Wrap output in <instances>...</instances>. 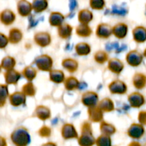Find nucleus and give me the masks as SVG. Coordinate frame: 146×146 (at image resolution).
<instances>
[{
	"label": "nucleus",
	"mask_w": 146,
	"mask_h": 146,
	"mask_svg": "<svg viewBox=\"0 0 146 146\" xmlns=\"http://www.w3.org/2000/svg\"><path fill=\"white\" fill-rule=\"evenodd\" d=\"M78 145L81 146H92L96 144V138L93 133L92 123L84 121L81 125V135H78Z\"/></svg>",
	"instance_id": "obj_1"
},
{
	"label": "nucleus",
	"mask_w": 146,
	"mask_h": 146,
	"mask_svg": "<svg viewBox=\"0 0 146 146\" xmlns=\"http://www.w3.org/2000/svg\"><path fill=\"white\" fill-rule=\"evenodd\" d=\"M11 142L16 146H27L31 142V136L28 129L24 126L15 128L10 135Z\"/></svg>",
	"instance_id": "obj_2"
},
{
	"label": "nucleus",
	"mask_w": 146,
	"mask_h": 146,
	"mask_svg": "<svg viewBox=\"0 0 146 146\" xmlns=\"http://www.w3.org/2000/svg\"><path fill=\"white\" fill-rule=\"evenodd\" d=\"M34 63L38 71L48 72L52 69L54 61L48 54H41L36 57Z\"/></svg>",
	"instance_id": "obj_3"
},
{
	"label": "nucleus",
	"mask_w": 146,
	"mask_h": 146,
	"mask_svg": "<svg viewBox=\"0 0 146 146\" xmlns=\"http://www.w3.org/2000/svg\"><path fill=\"white\" fill-rule=\"evenodd\" d=\"M33 39L34 44L41 48H46L50 46L52 41L51 35L47 31H38L35 33Z\"/></svg>",
	"instance_id": "obj_4"
},
{
	"label": "nucleus",
	"mask_w": 146,
	"mask_h": 146,
	"mask_svg": "<svg viewBox=\"0 0 146 146\" xmlns=\"http://www.w3.org/2000/svg\"><path fill=\"white\" fill-rule=\"evenodd\" d=\"M110 93L113 95H124L128 91V86L124 81L115 79L111 81L108 86Z\"/></svg>",
	"instance_id": "obj_5"
},
{
	"label": "nucleus",
	"mask_w": 146,
	"mask_h": 146,
	"mask_svg": "<svg viewBox=\"0 0 146 146\" xmlns=\"http://www.w3.org/2000/svg\"><path fill=\"white\" fill-rule=\"evenodd\" d=\"M81 103L87 108L95 106L99 101V96L96 92L93 91H88L84 92L81 96Z\"/></svg>",
	"instance_id": "obj_6"
},
{
	"label": "nucleus",
	"mask_w": 146,
	"mask_h": 146,
	"mask_svg": "<svg viewBox=\"0 0 146 146\" xmlns=\"http://www.w3.org/2000/svg\"><path fill=\"white\" fill-rule=\"evenodd\" d=\"M61 135L63 139L66 141L77 139L78 138V133L74 125L69 123H64L62 125L61 128Z\"/></svg>",
	"instance_id": "obj_7"
},
{
	"label": "nucleus",
	"mask_w": 146,
	"mask_h": 146,
	"mask_svg": "<svg viewBox=\"0 0 146 146\" xmlns=\"http://www.w3.org/2000/svg\"><path fill=\"white\" fill-rule=\"evenodd\" d=\"M143 55L137 50H131L125 56L127 64L132 67H138L142 64Z\"/></svg>",
	"instance_id": "obj_8"
},
{
	"label": "nucleus",
	"mask_w": 146,
	"mask_h": 146,
	"mask_svg": "<svg viewBox=\"0 0 146 146\" xmlns=\"http://www.w3.org/2000/svg\"><path fill=\"white\" fill-rule=\"evenodd\" d=\"M145 134V128L141 123H132L127 130V135L133 140H140Z\"/></svg>",
	"instance_id": "obj_9"
},
{
	"label": "nucleus",
	"mask_w": 146,
	"mask_h": 146,
	"mask_svg": "<svg viewBox=\"0 0 146 146\" xmlns=\"http://www.w3.org/2000/svg\"><path fill=\"white\" fill-rule=\"evenodd\" d=\"M96 36L100 39H108L112 36V27L108 23H100L96 29Z\"/></svg>",
	"instance_id": "obj_10"
},
{
	"label": "nucleus",
	"mask_w": 146,
	"mask_h": 146,
	"mask_svg": "<svg viewBox=\"0 0 146 146\" xmlns=\"http://www.w3.org/2000/svg\"><path fill=\"white\" fill-rule=\"evenodd\" d=\"M87 113H88V120L91 123H98L104 120V113L97 105L88 108Z\"/></svg>",
	"instance_id": "obj_11"
},
{
	"label": "nucleus",
	"mask_w": 146,
	"mask_h": 146,
	"mask_svg": "<svg viewBox=\"0 0 146 146\" xmlns=\"http://www.w3.org/2000/svg\"><path fill=\"white\" fill-rule=\"evenodd\" d=\"M107 63H108L107 68H108V71H110L111 73L115 74V75H120L125 68L123 62L119 58H109Z\"/></svg>",
	"instance_id": "obj_12"
},
{
	"label": "nucleus",
	"mask_w": 146,
	"mask_h": 146,
	"mask_svg": "<svg viewBox=\"0 0 146 146\" xmlns=\"http://www.w3.org/2000/svg\"><path fill=\"white\" fill-rule=\"evenodd\" d=\"M10 104L14 107L24 106L27 102V96L22 91H15L8 97Z\"/></svg>",
	"instance_id": "obj_13"
},
{
	"label": "nucleus",
	"mask_w": 146,
	"mask_h": 146,
	"mask_svg": "<svg viewBox=\"0 0 146 146\" xmlns=\"http://www.w3.org/2000/svg\"><path fill=\"white\" fill-rule=\"evenodd\" d=\"M34 117L41 121H46L51 118V111L48 107L44 105L37 106L33 114Z\"/></svg>",
	"instance_id": "obj_14"
},
{
	"label": "nucleus",
	"mask_w": 146,
	"mask_h": 146,
	"mask_svg": "<svg viewBox=\"0 0 146 146\" xmlns=\"http://www.w3.org/2000/svg\"><path fill=\"white\" fill-rule=\"evenodd\" d=\"M17 12L21 17H27L32 12V4L28 0H19L17 4Z\"/></svg>",
	"instance_id": "obj_15"
},
{
	"label": "nucleus",
	"mask_w": 146,
	"mask_h": 146,
	"mask_svg": "<svg viewBox=\"0 0 146 146\" xmlns=\"http://www.w3.org/2000/svg\"><path fill=\"white\" fill-rule=\"evenodd\" d=\"M128 101L131 107L133 108H140L145 104V97L139 92H133L128 95Z\"/></svg>",
	"instance_id": "obj_16"
},
{
	"label": "nucleus",
	"mask_w": 146,
	"mask_h": 146,
	"mask_svg": "<svg viewBox=\"0 0 146 146\" xmlns=\"http://www.w3.org/2000/svg\"><path fill=\"white\" fill-rule=\"evenodd\" d=\"M5 83L7 85H17L19 81L21 78V72L17 70L12 68V69L7 70L4 74Z\"/></svg>",
	"instance_id": "obj_17"
},
{
	"label": "nucleus",
	"mask_w": 146,
	"mask_h": 146,
	"mask_svg": "<svg viewBox=\"0 0 146 146\" xmlns=\"http://www.w3.org/2000/svg\"><path fill=\"white\" fill-rule=\"evenodd\" d=\"M128 32V26L125 23L119 22L112 27V35L118 39H123Z\"/></svg>",
	"instance_id": "obj_18"
},
{
	"label": "nucleus",
	"mask_w": 146,
	"mask_h": 146,
	"mask_svg": "<svg viewBox=\"0 0 146 146\" xmlns=\"http://www.w3.org/2000/svg\"><path fill=\"white\" fill-rule=\"evenodd\" d=\"M15 13L11 9H4L0 13V21L4 26H10L14 23L16 21Z\"/></svg>",
	"instance_id": "obj_19"
},
{
	"label": "nucleus",
	"mask_w": 146,
	"mask_h": 146,
	"mask_svg": "<svg viewBox=\"0 0 146 146\" xmlns=\"http://www.w3.org/2000/svg\"><path fill=\"white\" fill-rule=\"evenodd\" d=\"M133 39L137 44H143L146 41V28L143 26H137L133 29Z\"/></svg>",
	"instance_id": "obj_20"
},
{
	"label": "nucleus",
	"mask_w": 146,
	"mask_h": 146,
	"mask_svg": "<svg viewBox=\"0 0 146 146\" xmlns=\"http://www.w3.org/2000/svg\"><path fill=\"white\" fill-rule=\"evenodd\" d=\"M73 30H74V27L71 24L66 22H64L61 25L57 27L58 36L59 38L64 40L68 39L73 34Z\"/></svg>",
	"instance_id": "obj_21"
},
{
	"label": "nucleus",
	"mask_w": 146,
	"mask_h": 146,
	"mask_svg": "<svg viewBox=\"0 0 146 146\" xmlns=\"http://www.w3.org/2000/svg\"><path fill=\"white\" fill-rule=\"evenodd\" d=\"M61 66L69 74H74L78 71L79 63L74 58H66L61 61Z\"/></svg>",
	"instance_id": "obj_22"
},
{
	"label": "nucleus",
	"mask_w": 146,
	"mask_h": 146,
	"mask_svg": "<svg viewBox=\"0 0 146 146\" xmlns=\"http://www.w3.org/2000/svg\"><path fill=\"white\" fill-rule=\"evenodd\" d=\"M24 34L20 29L14 27L9 31V43L11 44H18L23 40Z\"/></svg>",
	"instance_id": "obj_23"
},
{
	"label": "nucleus",
	"mask_w": 146,
	"mask_h": 146,
	"mask_svg": "<svg viewBox=\"0 0 146 146\" xmlns=\"http://www.w3.org/2000/svg\"><path fill=\"white\" fill-rule=\"evenodd\" d=\"M65 16L59 11H52L48 17V24L52 27H58L65 21Z\"/></svg>",
	"instance_id": "obj_24"
},
{
	"label": "nucleus",
	"mask_w": 146,
	"mask_h": 146,
	"mask_svg": "<svg viewBox=\"0 0 146 146\" xmlns=\"http://www.w3.org/2000/svg\"><path fill=\"white\" fill-rule=\"evenodd\" d=\"M94 19V14L88 9H81L78 13V21L80 24H89Z\"/></svg>",
	"instance_id": "obj_25"
},
{
	"label": "nucleus",
	"mask_w": 146,
	"mask_h": 146,
	"mask_svg": "<svg viewBox=\"0 0 146 146\" xmlns=\"http://www.w3.org/2000/svg\"><path fill=\"white\" fill-rule=\"evenodd\" d=\"M49 73V81L56 84H63L65 79V74L63 71L59 69H51L48 71Z\"/></svg>",
	"instance_id": "obj_26"
},
{
	"label": "nucleus",
	"mask_w": 146,
	"mask_h": 146,
	"mask_svg": "<svg viewBox=\"0 0 146 146\" xmlns=\"http://www.w3.org/2000/svg\"><path fill=\"white\" fill-rule=\"evenodd\" d=\"M132 83L136 89H143L146 86V75L143 73H135L133 76Z\"/></svg>",
	"instance_id": "obj_27"
},
{
	"label": "nucleus",
	"mask_w": 146,
	"mask_h": 146,
	"mask_svg": "<svg viewBox=\"0 0 146 146\" xmlns=\"http://www.w3.org/2000/svg\"><path fill=\"white\" fill-rule=\"evenodd\" d=\"M64 88L67 91H73L78 89L80 87V81L75 76H70L66 77L63 82Z\"/></svg>",
	"instance_id": "obj_28"
},
{
	"label": "nucleus",
	"mask_w": 146,
	"mask_h": 146,
	"mask_svg": "<svg viewBox=\"0 0 146 146\" xmlns=\"http://www.w3.org/2000/svg\"><path fill=\"white\" fill-rule=\"evenodd\" d=\"M104 113H111L115 110V104L114 102L110 98H104L99 101L97 104Z\"/></svg>",
	"instance_id": "obj_29"
},
{
	"label": "nucleus",
	"mask_w": 146,
	"mask_h": 146,
	"mask_svg": "<svg viewBox=\"0 0 146 146\" xmlns=\"http://www.w3.org/2000/svg\"><path fill=\"white\" fill-rule=\"evenodd\" d=\"M93 34V30L89 24H82L76 27V34L81 38H88Z\"/></svg>",
	"instance_id": "obj_30"
},
{
	"label": "nucleus",
	"mask_w": 146,
	"mask_h": 146,
	"mask_svg": "<svg viewBox=\"0 0 146 146\" xmlns=\"http://www.w3.org/2000/svg\"><path fill=\"white\" fill-rule=\"evenodd\" d=\"M21 74V76L25 78L27 81H33L36 78L38 71L35 67L32 66H27L23 68Z\"/></svg>",
	"instance_id": "obj_31"
},
{
	"label": "nucleus",
	"mask_w": 146,
	"mask_h": 146,
	"mask_svg": "<svg viewBox=\"0 0 146 146\" xmlns=\"http://www.w3.org/2000/svg\"><path fill=\"white\" fill-rule=\"evenodd\" d=\"M99 130L101 133L112 136L116 133V128L113 124L103 120L99 123Z\"/></svg>",
	"instance_id": "obj_32"
},
{
	"label": "nucleus",
	"mask_w": 146,
	"mask_h": 146,
	"mask_svg": "<svg viewBox=\"0 0 146 146\" xmlns=\"http://www.w3.org/2000/svg\"><path fill=\"white\" fill-rule=\"evenodd\" d=\"M75 51L79 56H86L91 54V46L86 42H80L76 44Z\"/></svg>",
	"instance_id": "obj_33"
},
{
	"label": "nucleus",
	"mask_w": 146,
	"mask_h": 146,
	"mask_svg": "<svg viewBox=\"0 0 146 146\" xmlns=\"http://www.w3.org/2000/svg\"><path fill=\"white\" fill-rule=\"evenodd\" d=\"M33 11L37 14L44 12L48 9V0H33L32 3Z\"/></svg>",
	"instance_id": "obj_34"
},
{
	"label": "nucleus",
	"mask_w": 146,
	"mask_h": 146,
	"mask_svg": "<svg viewBox=\"0 0 146 146\" xmlns=\"http://www.w3.org/2000/svg\"><path fill=\"white\" fill-rule=\"evenodd\" d=\"M94 59L97 64L103 65L108 62L109 60V54L104 50H98L94 53Z\"/></svg>",
	"instance_id": "obj_35"
},
{
	"label": "nucleus",
	"mask_w": 146,
	"mask_h": 146,
	"mask_svg": "<svg viewBox=\"0 0 146 146\" xmlns=\"http://www.w3.org/2000/svg\"><path fill=\"white\" fill-rule=\"evenodd\" d=\"M16 64H17V61H16V59L14 57L7 56L4 57L2 58L0 66H1V68L7 71V70L14 68V67L16 66Z\"/></svg>",
	"instance_id": "obj_36"
},
{
	"label": "nucleus",
	"mask_w": 146,
	"mask_h": 146,
	"mask_svg": "<svg viewBox=\"0 0 146 146\" xmlns=\"http://www.w3.org/2000/svg\"><path fill=\"white\" fill-rule=\"evenodd\" d=\"M21 91L27 97H34L36 94V88L32 81H28L21 87Z\"/></svg>",
	"instance_id": "obj_37"
},
{
	"label": "nucleus",
	"mask_w": 146,
	"mask_h": 146,
	"mask_svg": "<svg viewBox=\"0 0 146 146\" xmlns=\"http://www.w3.org/2000/svg\"><path fill=\"white\" fill-rule=\"evenodd\" d=\"M9 96V94L8 85L0 84V108L4 106Z\"/></svg>",
	"instance_id": "obj_38"
},
{
	"label": "nucleus",
	"mask_w": 146,
	"mask_h": 146,
	"mask_svg": "<svg viewBox=\"0 0 146 146\" xmlns=\"http://www.w3.org/2000/svg\"><path fill=\"white\" fill-rule=\"evenodd\" d=\"M97 146H111L112 145L111 136L101 133L97 138H96V144Z\"/></svg>",
	"instance_id": "obj_39"
},
{
	"label": "nucleus",
	"mask_w": 146,
	"mask_h": 146,
	"mask_svg": "<svg viewBox=\"0 0 146 146\" xmlns=\"http://www.w3.org/2000/svg\"><path fill=\"white\" fill-rule=\"evenodd\" d=\"M38 136L43 138H50L52 134V129L49 126L46 125H44L38 129Z\"/></svg>",
	"instance_id": "obj_40"
},
{
	"label": "nucleus",
	"mask_w": 146,
	"mask_h": 146,
	"mask_svg": "<svg viewBox=\"0 0 146 146\" xmlns=\"http://www.w3.org/2000/svg\"><path fill=\"white\" fill-rule=\"evenodd\" d=\"M89 6L92 9L100 11L105 8L106 1L105 0H89Z\"/></svg>",
	"instance_id": "obj_41"
},
{
	"label": "nucleus",
	"mask_w": 146,
	"mask_h": 146,
	"mask_svg": "<svg viewBox=\"0 0 146 146\" xmlns=\"http://www.w3.org/2000/svg\"><path fill=\"white\" fill-rule=\"evenodd\" d=\"M9 44V38L5 34H2L0 32V48L3 49V48H6L7 46Z\"/></svg>",
	"instance_id": "obj_42"
},
{
	"label": "nucleus",
	"mask_w": 146,
	"mask_h": 146,
	"mask_svg": "<svg viewBox=\"0 0 146 146\" xmlns=\"http://www.w3.org/2000/svg\"><path fill=\"white\" fill-rule=\"evenodd\" d=\"M138 120L143 125H146V111H140L138 115Z\"/></svg>",
	"instance_id": "obj_43"
},
{
	"label": "nucleus",
	"mask_w": 146,
	"mask_h": 146,
	"mask_svg": "<svg viewBox=\"0 0 146 146\" xmlns=\"http://www.w3.org/2000/svg\"><path fill=\"white\" fill-rule=\"evenodd\" d=\"M0 145H7L6 139L1 136H0Z\"/></svg>",
	"instance_id": "obj_44"
},
{
	"label": "nucleus",
	"mask_w": 146,
	"mask_h": 146,
	"mask_svg": "<svg viewBox=\"0 0 146 146\" xmlns=\"http://www.w3.org/2000/svg\"><path fill=\"white\" fill-rule=\"evenodd\" d=\"M143 57H146V48L145 49V51H144L143 54Z\"/></svg>",
	"instance_id": "obj_45"
},
{
	"label": "nucleus",
	"mask_w": 146,
	"mask_h": 146,
	"mask_svg": "<svg viewBox=\"0 0 146 146\" xmlns=\"http://www.w3.org/2000/svg\"><path fill=\"white\" fill-rule=\"evenodd\" d=\"M44 145H56V144H55V143H46V144H44Z\"/></svg>",
	"instance_id": "obj_46"
},
{
	"label": "nucleus",
	"mask_w": 146,
	"mask_h": 146,
	"mask_svg": "<svg viewBox=\"0 0 146 146\" xmlns=\"http://www.w3.org/2000/svg\"><path fill=\"white\" fill-rule=\"evenodd\" d=\"M1 66H0V71H1Z\"/></svg>",
	"instance_id": "obj_47"
}]
</instances>
